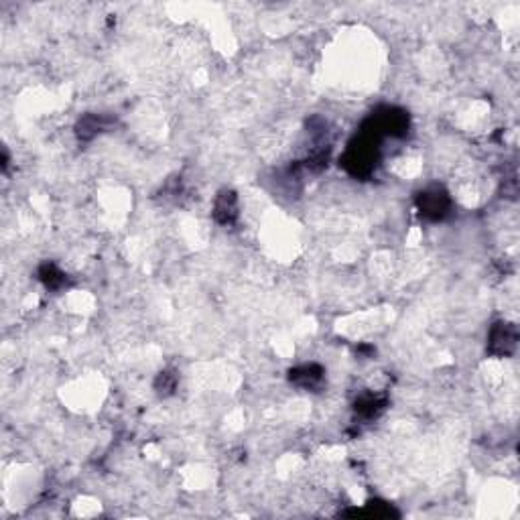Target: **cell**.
I'll use <instances>...</instances> for the list:
<instances>
[{"instance_id": "cell-1", "label": "cell", "mask_w": 520, "mask_h": 520, "mask_svg": "<svg viewBox=\"0 0 520 520\" xmlns=\"http://www.w3.org/2000/svg\"><path fill=\"white\" fill-rule=\"evenodd\" d=\"M519 332L512 323H496L488 337V348L494 356H510L516 350Z\"/></svg>"}, {"instance_id": "cell-2", "label": "cell", "mask_w": 520, "mask_h": 520, "mask_svg": "<svg viewBox=\"0 0 520 520\" xmlns=\"http://www.w3.org/2000/svg\"><path fill=\"white\" fill-rule=\"evenodd\" d=\"M419 210L425 217L441 220L447 214V210H449V198H447L443 189H439V187L427 189V191H423L419 196Z\"/></svg>"}, {"instance_id": "cell-3", "label": "cell", "mask_w": 520, "mask_h": 520, "mask_svg": "<svg viewBox=\"0 0 520 520\" xmlns=\"http://www.w3.org/2000/svg\"><path fill=\"white\" fill-rule=\"evenodd\" d=\"M214 215L220 224H232L238 217V201H236V193L234 191H222L217 196Z\"/></svg>"}, {"instance_id": "cell-4", "label": "cell", "mask_w": 520, "mask_h": 520, "mask_svg": "<svg viewBox=\"0 0 520 520\" xmlns=\"http://www.w3.org/2000/svg\"><path fill=\"white\" fill-rule=\"evenodd\" d=\"M323 378V368L317 364H305V366H299L291 370V383L299 384L303 388L309 386H315V384L322 383Z\"/></svg>"}, {"instance_id": "cell-5", "label": "cell", "mask_w": 520, "mask_h": 520, "mask_svg": "<svg viewBox=\"0 0 520 520\" xmlns=\"http://www.w3.org/2000/svg\"><path fill=\"white\" fill-rule=\"evenodd\" d=\"M102 128H104L102 118H100V116H96V114H90V116L81 118L79 124H77V137L84 138V140H88V138L96 137V135H98Z\"/></svg>"}, {"instance_id": "cell-6", "label": "cell", "mask_w": 520, "mask_h": 520, "mask_svg": "<svg viewBox=\"0 0 520 520\" xmlns=\"http://www.w3.org/2000/svg\"><path fill=\"white\" fill-rule=\"evenodd\" d=\"M41 281L45 283L47 287H51V289H55V287H60L63 285V273H60L53 264H45L43 269H41Z\"/></svg>"}]
</instances>
